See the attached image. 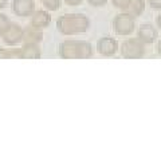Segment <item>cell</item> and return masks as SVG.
Wrapping results in <instances>:
<instances>
[{"instance_id": "2", "label": "cell", "mask_w": 161, "mask_h": 161, "mask_svg": "<svg viewBox=\"0 0 161 161\" xmlns=\"http://www.w3.org/2000/svg\"><path fill=\"white\" fill-rule=\"evenodd\" d=\"M58 54L62 59H89L93 57V47L85 40H63L59 44Z\"/></svg>"}, {"instance_id": "16", "label": "cell", "mask_w": 161, "mask_h": 161, "mask_svg": "<svg viewBox=\"0 0 161 161\" xmlns=\"http://www.w3.org/2000/svg\"><path fill=\"white\" fill-rule=\"evenodd\" d=\"M0 59H12L11 58V51L0 47Z\"/></svg>"}, {"instance_id": "17", "label": "cell", "mask_w": 161, "mask_h": 161, "mask_svg": "<svg viewBox=\"0 0 161 161\" xmlns=\"http://www.w3.org/2000/svg\"><path fill=\"white\" fill-rule=\"evenodd\" d=\"M148 4L154 9H161V0H148Z\"/></svg>"}, {"instance_id": "9", "label": "cell", "mask_w": 161, "mask_h": 161, "mask_svg": "<svg viewBox=\"0 0 161 161\" xmlns=\"http://www.w3.org/2000/svg\"><path fill=\"white\" fill-rule=\"evenodd\" d=\"M51 23V16H50V14L43 11V9H39V11H35L32 15H31V22L30 24L36 28H46L48 27V24Z\"/></svg>"}, {"instance_id": "19", "label": "cell", "mask_w": 161, "mask_h": 161, "mask_svg": "<svg viewBox=\"0 0 161 161\" xmlns=\"http://www.w3.org/2000/svg\"><path fill=\"white\" fill-rule=\"evenodd\" d=\"M83 0H64V3L69 4V6H79Z\"/></svg>"}, {"instance_id": "8", "label": "cell", "mask_w": 161, "mask_h": 161, "mask_svg": "<svg viewBox=\"0 0 161 161\" xmlns=\"http://www.w3.org/2000/svg\"><path fill=\"white\" fill-rule=\"evenodd\" d=\"M157 30L152 24H142L138 31H137V38L141 39L145 44H150L157 39Z\"/></svg>"}, {"instance_id": "21", "label": "cell", "mask_w": 161, "mask_h": 161, "mask_svg": "<svg viewBox=\"0 0 161 161\" xmlns=\"http://www.w3.org/2000/svg\"><path fill=\"white\" fill-rule=\"evenodd\" d=\"M7 6V0H0V9Z\"/></svg>"}, {"instance_id": "12", "label": "cell", "mask_w": 161, "mask_h": 161, "mask_svg": "<svg viewBox=\"0 0 161 161\" xmlns=\"http://www.w3.org/2000/svg\"><path fill=\"white\" fill-rule=\"evenodd\" d=\"M144 9H145V2L144 0H129L126 8L124 9V12H126L129 15H132V16L137 18L144 12Z\"/></svg>"}, {"instance_id": "5", "label": "cell", "mask_w": 161, "mask_h": 161, "mask_svg": "<svg viewBox=\"0 0 161 161\" xmlns=\"http://www.w3.org/2000/svg\"><path fill=\"white\" fill-rule=\"evenodd\" d=\"M3 38V42L8 44V46H15L22 42L23 39V28L19 26V24H15L11 23L8 26V28L4 31V34L2 35Z\"/></svg>"}, {"instance_id": "11", "label": "cell", "mask_w": 161, "mask_h": 161, "mask_svg": "<svg viewBox=\"0 0 161 161\" xmlns=\"http://www.w3.org/2000/svg\"><path fill=\"white\" fill-rule=\"evenodd\" d=\"M20 51V59H39L40 58V48L38 44L34 43H24Z\"/></svg>"}, {"instance_id": "13", "label": "cell", "mask_w": 161, "mask_h": 161, "mask_svg": "<svg viewBox=\"0 0 161 161\" xmlns=\"http://www.w3.org/2000/svg\"><path fill=\"white\" fill-rule=\"evenodd\" d=\"M42 3L48 11H57L60 7V0H42Z\"/></svg>"}, {"instance_id": "4", "label": "cell", "mask_w": 161, "mask_h": 161, "mask_svg": "<svg viewBox=\"0 0 161 161\" xmlns=\"http://www.w3.org/2000/svg\"><path fill=\"white\" fill-rule=\"evenodd\" d=\"M136 26V18L129 15L126 12L118 14L113 20V27L114 31L121 36H128L134 31Z\"/></svg>"}, {"instance_id": "14", "label": "cell", "mask_w": 161, "mask_h": 161, "mask_svg": "<svg viewBox=\"0 0 161 161\" xmlns=\"http://www.w3.org/2000/svg\"><path fill=\"white\" fill-rule=\"evenodd\" d=\"M11 24V22H9V19L6 16V15L0 14V36L4 34V31L8 28V26Z\"/></svg>"}, {"instance_id": "22", "label": "cell", "mask_w": 161, "mask_h": 161, "mask_svg": "<svg viewBox=\"0 0 161 161\" xmlns=\"http://www.w3.org/2000/svg\"><path fill=\"white\" fill-rule=\"evenodd\" d=\"M157 53L161 55V39L158 40V43H157Z\"/></svg>"}, {"instance_id": "7", "label": "cell", "mask_w": 161, "mask_h": 161, "mask_svg": "<svg viewBox=\"0 0 161 161\" xmlns=\"http://www.w3.org/2000/svg\"><path fill=\"white\" fill-rule=\"evenodd\" d=\"M12 11L16 14V16L20 18L31 16L35 12V2L34 0H14Z\"/></svg>"}, {"instance_id": "18", "label": "cell", "mask_w": 161, "mask_h": 161, "mask_svg": "<svg viewBox=\"0 0 161 161\" xmlns=\"http://www.w3.org/2000/svg\"><path fill=\"white\" fill-rule=\"evenodd\" d=\"M89 3L94 7H102L108 3V0H89Z\"/></svg>"}, {"instance_id": "15", "label": "cell", "mask_w": 161, "mask_h": 161, "mask_svg": "<svg viewBox=\"0 0 161 161\" xmlns=\"http://www.w3.org/2000/svg\"><path fill=\"white\" fill-rule=\"evenodd\" d=\"M112 3H113V6L114 7H117V8H119V9H124L126 8V6H128V3H129V0H112Z\"/></svg>"}, {"instance_id": "10", "label": "cell", "mask_w": 161, "mask_h": 161, "mask_svg": "<svg viewBox=\"0 0 161 161\" xmlns=\"http://www.w3.org/2000/svg\"><path fill=\"white\" fill-rule=\"evenodd\" d=\"M43 39V34H42V30L36 28L34 26H30L27 28L23 30V42L24 43H34V44H38L39 42H42Z\"/></svg>"}, {"instance_id": "6", "label": "cell", "mask_w": 161, "mask_h": 161, "mask_svg": "<svg viewBox=\"0 0 161 161\" xmlns=\"http://www.w3.org/2000/svg\"><path fill=\"white\" fill-rule=\"evenodd\" d=\"M97 50L103 57H113V55L118 51V43H117V40L113 38L103 36L97 42Z\"/></svg>"}, {"instance_id": "1", "label": "cell", "mask_w": 161, "mask_h": 161, "mask_svg": "<svg viewBox=\"0 0 161 161\" xmlns=\"http://www.w3.org/2000/svg\"><path fill=\"white\" fill-rule=\"evenodd\" d=\"M90 27V19L83 14H66L57 20V28L62 35H78L86 32Z\"/></svg>"}, {"instance_id": "3", "label": "cell", "mask_w": 161, "mask_h": 161, "mask_svg": "<svg viewBox=\"0 0 161 161\" xmlns=\"http://www.w3.org/2000/svg\"><path fill=\"white\" fill-rule=\"evenodd\" d=\"M121 54L126 59H140L145 55V43L138 38L126 39L121 44Z\"/></svg>"}, {"instance_id": "20", "label": "cell", "mask_w": 161, "mask_h": 161, "mask_svg": "<svg viewBox=\"0 0 161 161\" xmlns=\"http://www.w3.org/2000/svg\"><path fill=\"white\" fill-rule=\"evenodd\" d=\"M156 23H157V27H158V28H161V14L157 16V20H156Z\"/></svg>"}]
</instances>
